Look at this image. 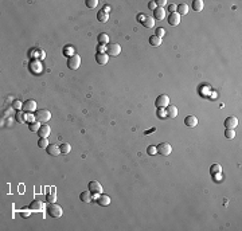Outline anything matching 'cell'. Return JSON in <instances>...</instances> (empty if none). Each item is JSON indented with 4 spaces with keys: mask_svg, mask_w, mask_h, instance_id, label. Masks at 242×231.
<instances>
[{
    "mask_svg": "<svg viewBox=\"0 0 242 231\" xmlns=\"http://www.w3.org/2000/svg\"><path fill=\"white\" fill-rule=\"evenodd\" d=\"M47 214L51 216V218H60L62 216V207L57 203H50L47 206Z\"/></svg>",
    "mask_w": 242,
    "mask_h": 231,
    "instance_id": "obj_1",
    "label": "cell"
},
{
    "mask_svg": "<svg viewBox=\"0 0 242 231\" xmlns=\"http://www.w3.org/2000/svg\"><path fill=\"white\" fill-rule=\"evenodd\" d=\"M50 118H51V113L48 110H46V109H38V110L35 112V120L38 121V122L46 124Z\"/></svg>",
    "mask_w": 242,
    "mask_h": 231,
    "instance_id": "obj_2",
    "label": "cell"
},
{
    "mask_svg": "<svg viewBox=\"0 0 242 231\" xmlns=\"http://www.w3.org/2000/svg\"><path fill=\"white\" fill-rule=\"evenodd\" d=\"M121 53V46L119 43H108L106 45V54L110 57H117Z\"/></svg>",
    "mask_w": 242,
    "mask_h": 231,
    "instance_id": "obj_3",
    "label": "cell"
},
{
    "mask_svg": "<svg viewBox=\"0 0 242 231\" xmlns=\"http://www.w3.org/2000/svg\"><path fill=\"white\" fill-rule=\"evenodd\" d=\"M156 148H157V153H160L161 156H169L172 152V148L168 143H161Z\"/></svg>",
    "mask_w": 242,
    "mask_h": 231,
    "instance_id": "obj_4",
    "label": "cell"
},
{
    "mask_svg": "<svg viewBox=\"0 0 242 231\" xmlns=\"http://www.w3.org/2000/svg\"><path fill=\"white\" fill-rule=\"evenodd\" d=\"M79 65H81V57L79 55H73V57H70L69 58V60H67V66H69V69L70 70H77V69L79 67Z\"/></svg>",
    "mask_w": 242,
    "mask_h": 231,
    "instance_id": "obj_5",
    "label": "cell"
},
{
    "mask_svg": "<svg viewBox=\"0 0 242 231\" xmlns=\"http://www.w3.org/2000/svg\"><path fill=\"white\" fill-rule=\"evenodd\" d=\"M155 105H156L157 108H167V106L169 105V97L167 96V94H160V96L156 98V101H155Z\"/></svg>",
    "mask_w": 242,
    "mask_h": 231,
    "instance_id": "obj_6",
    "label": "cell"
},
{
    "mask_svg": "<svg viewBox=\"0 0 242 231\" xmlns=\"http://www.w3.org/2000/svg\"><path fill=\"white\" fill-rule=\"evenodd\" d=\"M88 188H89V191H90L92 193H96V195H100V193H102V186L98 183V181H96V180H92L90 183H89V186H88Z\"/></svg>",
    "mask_w": 242,
    "mask_h": 231,
    "instance_id": "obj_7",
    "label": "cell"
},
{
    "mask_svg": "<svg viewBox=\"0 0 242 231\" xmlns=\"http://www.w3.org/2000/svg\"><path fill=\"white\" fill-rule=\"evenodd\" d=\"M23 110L27 112V113H33L36 112V102L34 100H27L23 103Z\"/></svg>",
    "mask_w": 242,
    "mask_h": 231,
    "instance_id": "obj_8",
    "label": "cell"
},
{
    "mask_svg": "<svg viewBox=\"0 0 242 231\" xmlns=\"http://www.w3.org/2000/svg\"><path fill=\"white\" fill-rule=\"evenodd\" d=\"M238 125V118L235 116H229V117L225 120V126L226 129H235V126Z\"/></svg>",
    "mask_w": 242,
    "mask_h": 231,
    "instance_id": "obj_9",
    "label": "cell"
},
{
    "mask_svg": "<svg viewBox=\"0 0 242 231\" xmlns=\"http://www.w3.org/2000/svg\"><path fill=\"white\" fill-rule=\"evenodd\" d=\"M46 151H47V153L50 156H54V157H57L59 153H60V148L57 144H50V145L46 148Z\"/></svg>",
    "mask_w": 242,
    "mask_h": 231,
    "instance_id": "obj_10",
    "label": "cell"
},
{
    "mask_svg": "<svg viewBox=\"0 0 242 231\" xmlns=\"http://www.w3.org/2000/svg\"><path fill=\"white\" fill-rule=\"evenodd\" d=\"M168 23H169V26H178L180 23V15L178 12H172V14H169V16H168Z\"/></svg>",
    "mask_w": 242,
    "mask_h": 231,
    "instance_id": "obj_11",
    "label": "cell"
},
{
    "mask_svg": "<svg viewBox=\"0 0 242 231\" xmlns=\"http://www.w3.org/2000/svg\"><path fill=\"white\" fill-rule=\"evenodd\" d=\"M184 124H186V126H188V128H195V126L198 125V118L195 117V116H187V117L184 118Z\"/></svg>",
    "mask_w": 242,
    "mask_h": 231,
    "instance_id": "obj_12",
    "label": "cell"
},
{
    "mask_svg": "<svg viewBox=\"0 0 242 231\" xmlns=\"http://www.w3.org/2000/svg\"><path fill=\"white\" fill-rule=\"evenodd\" d=\"M96 200L100 206H104V207L110 204V198H109L108 195H104V193H100V196H97Z\"/></svg>",
    "mask_w": 242,
    "mask_h": 231,
    "instance_id": "obj_13",
    "label": "cell"
},
{
    "mask_svg": "<svg viewBox=\"0 0 242 231\" xmlns=\"http://www.w3.org/2000/svg\"><path fill=\"white\" fill-rule=\"evenodd\" d=\"M50 133H51V128L47 125V124L42 125V126H40V129L38 131L39 137H48V136H50Z\"/></svg>",
    "mask_w": 242,
    "mask_h": 231,
    "instance_id": "obj_14",
    "label": "cell"
},
{
    "mask_svg": "<svg viewBox=\"0 0 242 231\" xmlns=\"http://www.w3.org/2000/svg\"><path fill=\"white\" fill-rule=\"evenodd\" d=\"M164 18H166V10H164V8L157 7L156 10L154 11V19H156V20H163Z\"/></svg>",
    "mask_w": 242,
    "mask_h": 231,
    "instance_id": "obj_15",
    "label": "cell"
},
{
    "mask_svg": "<svg viewBox=\"0 0 242 231\" xmlns=\"http://www.w3.org/2000/svg\"><path fill=\"white\" fill-rule=\"evenodd\" d=\"M109 60V55L108 54H96V62L98 63V65H106Z\"/></svg>",
    "mask_w": 242,
    "mask_h": 231,
    "instance_id": "obj_16",
    "label": "cell"
},
{
    "mask_svg": "<svg viewBox=\"0 0 242 231\" xmlns=\"http://www.w3.org/2000/svg\"><path fill=\"white\" fill-rule=\"evenodd\" d=\"M166 110H167V117H169V118H175L178 116V109H176V106H174V105H168Z\"/></svg>",
    "mask_w": 242,
    "mask_h": 231,
    "instance_id": "obj_17",
    "label": "cell"
},
{
    "mask_svg": "<svg viewBox=\"0 0 242 231\" xmlns=\"http://www.w3.org/2000/svg\"><path fill=\"white\" fill-rule=\"evenodd\" d=\"M28 208H31V211H40V210H43V202L40 200H34L33 203L30 204V207Z\"/></svg>",
    "mask_w": 242,
    "mask_h": 231,
    "instance_id": "obj_18",
    "label": "cell"
},
{
    "mask_svg": "<svg viewBox=\"0 0 242 231\" xmlns=\"http://www.w3.org/2000/svg\"><path fill=\"white\" fill-rule=\"evenodd\" d=\"M79 199H81V202H83V203H89V202L92 200V192H90V191H83V192H81Z\"/></svg>",
    "mask_w": 242,
    "mask_h": 231,
    "instance_id": "obj_19",
    "label": "cell"
},
{
    "mask_svg": "<svg viewBox=\"0 0 242 231\" xmlns=\"http://www.w3.org/2000/svg\"><path fill=\"white\" fill-rule=\"evenodd\" d=\"M143 24H144V27H147V28H154V26H155L154 16H147L145 20L143 22Z\"/></svg>",
    "mask_w": 242,
    "mask_h": 231,
    "instance_id": "obj_20",
    "label": "cell"
},
{
    "mask_svg": "<svg viewBox=\"0 0 242 231\" xmlns=\"http://www.w3.org/2000/svg\"><path fill=\"white\" fill-rule=\"evenodd\" d=\"M176 12L179 14L180 16L187 15V12H188V7H187V4H179L176 7Z\"/></svg>",
    "mask_w": 242,
    "mask_h": 231,
    "instance_id": "obj_21",
    "label": "cell"
},
{
    "mask_svg": "<svg viewBox=\"0 0 242 231\" xmlns=\"http://www.w3.org/2000/svg\"><path fill=\"white\" fill-rule=\"evenodd\" d=\"M15 120H16V122L18 124H24L26 121H27V118H26V116L23 114V112L18 110L16 112V114H15Z\"/></svg>",
    "mask_w": 242,
    "mask_h": 231,
    "instance_id": "obj_22",
    "label": "cell"
},
{
    "mask_svg": "<svg viewBox=\"0 0 242 231\" xmlns=\"http://www.w3.org/2000/svg\"><path fill=\"white\" fill-rule=\"evenodd\" d=\"M149 45L154 46V47H159V46L161 45V39L157 38L156 35H152L151 38H149Z\"/></svg>",
    "mask_w": 242,
    "mask_h": 231,
    "instance_id": "obj_23",
    "label": "cell"
},
{
    "mask_svg": "<svg viewBox=\"0 0 242 231\" xmlns=\"http://www.w3.org/2000/svg\"><path fill=\"white\" fill-rule=\"evenodd\" d=\"M97 39H98V43H101V45H108L109 43V35L105 32H101Z\"/></svg>",
    "mask_w": 242,
    "mask_h": 231,
    "instance_id": "obj_24",
    "label": "cell"
},
{
    "mask_svg": "<svg viewBox=\"0 0 242 231\" xmlns=\"http://www.w3.org/2000/svg\"><path fill=\"white\" fill-rule=\"evenodd\" d=\"M97 19H98V22H101V23H105V22H108V19H109V15L106 12H104L102 10L100 11L98 14H97Z\"/></svg>",
    "mask_w": 242,
    "mask_h": 231,
    "instance_id": "obj_25",
    "label": "cell"
},
{
    "mask_svg": "<svg viewBox=\"0 0 242 231\" xmlns=\"http://www.w3.org/2000/svg\"><path fill=\"white\" fill-rule=\"evenodd\" d=\"M192 8H194L197 12H199V11L203 10V2H202V0H194V2H192Z\"/></svg>",
    "mask_w": 242,
    "mask_h": 231,
    "instance_id": "obj_26",
    "label": "cell"
},
{
    "mask_svg": "<svg viewBox=\"0 0 242 231\" xmlns=\"http://www.w3.org/2000/svg\"><path fill=\"white\" fill-rule=\"evenodd\" d=\"M48 145H50V144H48L47 137H40V138H39V141H38V146H39V148L46 149Z\"/></svg>",
    "mask_w": 242,
    "mask_h": 231,
    "instance_id": "obj_27",
    "label": "cell"
},
{
    "mask_svg": "<svg viewBox=\"0 0 242 231\" xmlns=\"http://www.w3.org/2000/svg\"><path fill=\"white\" fill-rule=\"evenodd\" d=\"M59 148H60V153H63V155H67L69 152L71 151L70 144H67V143H65V144H62V145H59Z\"/></svg>",
    "mask_w": 242,
    "mask_h": 231,
    "instance_id": "obj_28",
    "label": "cell"
},
{
    "mask_svg": "<svg viewBox=\"0 0 242 231\" xmlns=\"http://www.w3.org/2000/svg\"><path fill=\"white\" fill-rule=\"evenodd\" d=\"M57 200V191L54 188H51V192L47 195V202H50V203H54V202Z\"/></svg>",
    "mask_w": 242,
    "mask_h": 231,
    "instance_id": "obj_29",
    "label": "cell"
},
{
    "mask_svg": "<svg viewBox=\"0 0 242 231\" xmlns=\"http://www.w3.org/2000/svg\"><path fill=\"white\" fill-rule=\"evenodd\" d=\"M40 126H42V125H40V122L35 121V122H30V126H28V128H30L31 132H38L39 129H40Z\"/></svg>",
    "mask_w": 242,
    "mask_h": 231,
    "instance_id": "obj_30",
    "label": "cell"
},
{
    "mask_svg": "<svg viewBox=\"0 0 242 231\" xmlns=\"http://www.w3.org/2000/svg\"><path fill=\"white\" fill-rule=\"evenodd\" d=\"M157 117L160 118V120H163V118L167 117V110L164 108H157V112H156Z\"/></svg>",
    "mask_w": 242,
    "mask_h": 231,
    "instance_id": "obj_31",
    "label": "cell"
},
{
    "mask_svg": "<svg viewBox=\"0 0 242 231\" xmlns=\"http://www.w3.org/2000/svg\"><path fill=\"white\" fill-rule=\"evenodd\" d=\"M225 137L229 138V140L234 138V137H235V132H234V129H226V131H225Z\"/></svg>",
    "mask_w": 242,
    "mask_h": 231,
    "instance_id": "obj_32",
    "label": "cell"
},
{
    "mask_svg": "<svg viewBox=\"0 0 242 231\" xmlns=\"http://www.w3.org/2000/svg\"><path fill=\"white\" fill-rule=\"evenodd\" d=\"M210 172H211V175L213 173H219V172H222V167L219 164H213L211 168H210Z\"/></svg>",
    "mask_w": 242,
    "mask_h": 231,
    "instance_id": "obj_33",
    "label": "cell"
},
{
    "mask_svg": "<svg viewBox=\"0 0 242 231\" xmlns=\"http://www.w3.org/2000/svg\"><path fill=\"white\" fill-rule=\"evenodd\" d=\"M63 54H65L66 57L69 55V58L73 57V55H76V54H74V48L70 47V46H69V47H65V48H63Z\"/></svg>",
    "mask_w": 242,
    "mask_h": 231,
    "instance_id": "obj_34",
    "label": "cell"
},
{
    "mask_svg": "<svg viewBox=\"0 0 242 231\" xmlns=\"http://www.w3.org/2000/svg\"><path fill=\"white\" fill-rule=\"evenodd\" d=\"M98 2L97 0H86V7L88 8H96Z\"/></svg>",
    "mask_w": 242,
    "mask_h": 231,
    "instance_id": "obj_35",
    "label": "cell"
},
{
    "mask_svg": "<svg viewBox=\"0 0 242 231\" xmlns=\"http://www.w3.org/2000/svg\"><path fill=\"white\" fill-rule=\"evenodd\" d=\"M147 152H148V155H149V156H155V155L157 153V148H156L155 145H151V146H148Z\"/></svg>",
    "mask_w": 242,
    "mask_h": 231,
    "instance_id": "obj_36",
    "label": "cell"
},
{
    "mask_svg": "<svg viewBox=\"0 0 242 231\" xmlns=\"http://www.w3.org/2000/svg\"><path fill=\"white\" fill-rule=\"evenodd\" d=\"M104 51H106V45H97V54H104Z\"/></svg>",
    "mask_w": 242,
    "mask_h": 231,
    "instance_id": "obj_37",
    "label": "cell"
},
{
    "mask_svg": "<svg viewBox=\"0 0 242 231\" xmlns=\"http://www.w3.org/2000/svg\"><path fill=\"white\" fill-rule=\"evenodd\" d=\"M12 105H14V108H15V109H18V110H20V109H23V103L20 102L19 100H15V101H14V103H12Z\"/></svg>",
    "mask_w": 242,
    "mask_h": 231,
    "instance_id": "obj_38",
    "label": "cell"
},
{
    "mask_svg": "<svg viewBox=\"0 0 242 231\" xmlns=\"http://www.w3.org/2000/svg\"><path fill=\"white\" fill-rule=\"evenodd\" d=\"M31 208H28V210H22L20 211V215H22V218H28V216L31 215Z\"/></svg>",
    "mask_w": 242,
    "mask_h": 231,
    "instance_id": "obj_39",
    "label": "cell"
},
{
    "mask_svg": "<svg viewBox=\"0 0 242 231\" xmlns=\"http://www.w3.org/2000/svg\"><path fill=\"white\" fill-rule=\"evenodd\" d=\"M164 34H166V31H164V28H157V30H156V34H155V35H156L157 36V38H163V36H164Z\"/></svg>",
    "mask_w": 242,
    "mask_h": 231,
    "instance_id": "obj_40",
    "label": "cell"
},
{
    "mask_svg": "<svg viewBox=\"0 0 242 231\" xmlns=\"http://www.w3.org/2000/svg\"><path fill=\"white\" fill-rule=\"evenodd\" d=\"M213 177H214L215 181H221V180H222V172H219V173H213Z\"/></svg>",
    "mask_w": 242,
    "mask_h": 231,
    "instance_id": "obj_41",
    "label": "cell"
},
{
    "mask_svg": "<svg viewBox=\"0 0 242 231\" xmlns=\"http://www.w3.org/2000/svg\"><path fill=\"white\" fill-rule=\"evenodd\" d=\"M155 3H156V5H157V7H160V8H163L164 5L167 4L166 0H157V2H155Z\"/></svg>",
    "mask_w": 242,
    "mask_h": 231,
    "instance_id": "obj_42",
    "label": "cell"
},
{
    "mask_svg": "<svg viewBox=\"0 0 242 231\" xmlns=\"http://www.w3.org/2000/svg\"><path fill=\"white\" fill-rule=\"evenodd\" d=\"M148 8H149V10H156V8H157V5H156V3H155V2H149L148 3Z\"/></svg>",
    "mask_w": 242,
    "mask_h": 231,
    "instance_id": "obj_43",
    "label": "cell"
},
{
    "mask_svg": "<svg viewBox=\"0 0 242 231\" xmlns=\"http://www.w3.org/2000/svg\"><path fill=\"white\" fill-rule=\"evenodd\" d=\"M145 18H147V15H144V14H140L139 16H137V22H140V23H143L144 20H145Z\"/></svg>",
    "mask_w": 242,
    "mask_h": 231,
    "instance_id": "obj_44",
    "label": "cell"
},
{
    "mask_svg": "<svg viewBox=\"0 0 242 231\" xmlns=\"http://www.w3.org/2000/svg\"><path fill=\"white\" fill-rule=\"evenodd\" d=\"M176 7H178V5H174V4H171V5H168V11H169V12H176Z\"/></svg>",
    "mask_w": 242,
    "mask_h": 231,
    "instance_id": "obj_45",
    "label": "cell"
},
{
    "mask_svg": "<svg viewBox=\"0 0 242 231\" xmlns=\"http://www.w3.org/2000/svg\"><path fill=\"white\" fill-rule=\"evenodd\" d=\"M104 12H106V14H108L109 12V11H110V5H108V4H106V5H104Z\"/></svg>",
    "mask_w": 242,
    "mask_h": 231,
    "instance_id": "obj_46",
    "label": "cell"
}]
</instances>
